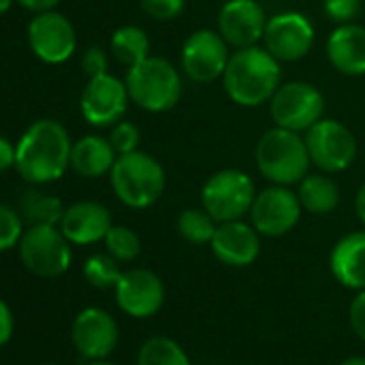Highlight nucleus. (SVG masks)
Masks as SVG:
<instances>
[{
  "label": "nucleus",
  "mask_w": 365,
  "mask_h": 365,
  "mask_svg": "<svg viewBox=\"0 0 365 365\" xmlns=\"http://www.w3.org/2000/svg\"><path fill=\"white\" fill-rule=\"evenodd\" d=\"M71 138L54 118L35 120L16 144V172L29 185H50L71 168Z\"/></svg>",
  "instance_id": "1"
},
{
  "label": "nucleus",
  "mask_w": 365,
  "mask_h": 365,
  "mask_svg": "<svg viewBox=\"0 0 365 365\" xmlns=\"http://www.w3.org/2000/svg\"><path fill=\"white\" fill-rule=\"evenodd\" d=\"M222 80L230 101L243 108H256L271 101L279 88L282 67L267 48H241L230 54Z\"/></svg>",
  "instance_id": "2"
},
{
  "label": "nucleus",
  "mask_w": 365,
  "mask_h": 365,
  "mask_svg": "<svg viewBox=\"0 0 365 365\" xmlns=\"http://www.w3.org/2000/svg\"><path fill=\"white\" fill-rule=\"evenodd\" d=\"M256 165L273 185H299L312 165L305 138H301L299 131L275 125L258 140Z\"/></svg>",
  "instance_id": "3"
},
{
  "label": "nucleus",
  "mask_w": 365,
  "mask_h": 365,
  "mask_svg": "<svg viewBox=\"0 0 365 365\" xmlns=\"http://www.w3.org/2000/svg\"><path fill=\"white\" fill-rule=\"evenodd\" d=\"M108 176L114 196L125 207L135 211L153 207L165 190L163 165L140 148L127 155H118Z\"/></svg>",
  "instance_id": "4"
},
{
  "label": "nucleus",
  "mask_w": 365,
  "mask_h": 365,
  "mask_svg": "<svg viewBox=\"0 0 365 365\" xmlns=\"http://www.w3.org/2000/svg\"><path fill=\"white\" fill-rule=\"evenodd\" d=\"M125 84L131 101L150 114L170 112L182 95V80L178 69L161 56H148L142 63L129 67Z\"/></svg>",
  "instance_id": "5"
},
{
  "label": "nucleus",
  "mask_w": 365,
  "mask_h": 365,
  "mask_svg": "<svg viewBox=\"0 0 365 365\" xmlns=\"http://www.w3.org/2000/svg\"><path fill=\"white\" fill-rule=\"evenodd\" d=\"M256 185L250 174L237 168H226L215 172L202 187L200 202L202 209L217 222L243 220L256 198Z\"/></svg>",
  "instance_id": "6"
},
{
  "label": "nucleus",
  "mask_w": 365,
  "mask_h": 365,
  "mask_svg": "<svg viewBox=\"0 0 365 365\" xmlns=\"http://www.w3.org/2000/svg\"><path fill=\"white\" fill-rule=\"evenodd\" d=\"M18 252L24 269L46 279L65 275L73 260L71 243L58 226H29Z\"/></svg>",
  "instance_id": "7"
},
{
  "label": "nucleus",
  "mask_w": 365,
  "mask_h": 365,
  "mask_svg": "<svg viewBox=\"0 0 365 365\" xmlns=\"http://www.w3.org/2000/svg\"><path fill=\"white\" fill-rule=\"evenodd\" d=\"M271 118L277 127L292 131H307L324 114L322 93L303 80L279 84L275 95L269 101Z\"/></svg>",
  "instance_id": "8"
},
{
  "label": "nucleus",
  "mask_w": 365,
  "mask_h": 365,
  "mask_svg": "<svg viewBox=\"0 0 365 365\" xmlns=\"http://www.w3.org/2000/svg\"><path fill=\"white\" fill-rule=\"evenodd\" d=\"M305 144L312 163L327 174L348 170L356 157V140L352 131L335 118L322 116L312 125L305 133Z\"/></svg>",
  "instance_id": "9"
},
{
  "label": "nucleus",
  "mask_w": 365,
  "mask_h": 365,
  "mask_svg": "<svg viewBox=\"0 0 365 365\" xmlns=\"http://www.w3.org/2000/svg\"><path fill=\"white\" fill-rule=\"evenodd\" d=\"M26 39L31 52L46 65H63L78 50L76 26L56 9L35 14V18L29 22Z\"/></svg>",
  "instance_id": "10"
},
{
  "label": "nucleus",
  "mask_w": 365,
  "mask_h": 365,
  "mask_svg": "<svg viewBox=\"0 0 365 365\" xmlns=\"http://www.w3.org/2000/svg\"><path fill=\"white\" fill-rule=\"evenodd\" d=\"M303 213L297 192L286 185H271L256 194L250 209L252 226L262 237H284L299 224Z\"/></svg>",
  "instance_id": "11"
},
{
  "label": "nucleus",
  "mask_w": 365,
  "mask_h": 365,
  "mask_svg": "<svg viewBox=\"0 0 365 365\" xmlns=\"http://www.w3.org/2000/svg\"><path fill=\"white\" fill-rule=\"evenodd\" d=\"M230 61V46L217 31L192 33L180 50V67L185 76L198 84H209L224 76Z\"/></svg>",
  "instance_id": "12"
},
{
  "label": "nucleus",
  "mask_w": 365,
  "mask_h": 365,
  "mask_svg": "<svg viewBox=\"0 0 365 365\" xmlns=\"http://www.w3.org/2000/svg\"><path fill=\"white\" fill-rule=\"evenodd\" d=\"M129 91L125 80H118L112 73L88 78L80 95V112L84 120L93 127H112L123 120L129 108Z\"/></svg>",
  "instance_id": "13"
},
{
  "label": "nucleus",
  "mask_w": 365,
  "mask_h": 365,
  "mask_svg": "<svg viewBox=\"0 0 365 365\" xmlns=\"http://www.w3.org/2000/svg\"><path fill=\"white\" fill-rule=\"evenodd\" d=\"M314 37V26L303 14L284 11L269 18L262 41L279 63H297L309 54Z\"/></svg>",
  "instance_id": "14"
},
{
  "label": "nucleus",
  "mask_w": 365,
  "mask_h": 365,
  "mask_svg": "<svg viewBox=\"0 0 365 365\" xmlns=\"http://www.w3.org/2000/svg\"><path fill=\"white\" fill-rule=\"evenodd\" d=\"M116 305L131 318L155 316L165 301V286L157 273L150 269H129L123 271L118 284L114 286Z\"/></svg>",
  "instance_id": "15"
},
{
  "label": "nucleus",
  "mask_w": 365,
  "mask_h": 365,
  "mask_svg": "<svg viewBox=\"0 0 365 365\" xmlns=\"http://www.w3.org/2000/svg\"><path fill=\"white\" fill-rule=\"evenodd\" d=\"M71 341L76 350L88 361L108 359L118 346V324L106 309L86 307L73 320Z\"/></svg>",
  "instance_id": "16"
},
{
  "label": "nucleus",
  "mask_w": 365,
  "mask_h": 365,
  "mask_svg": "<svg viewBox=\"0 0 365 365\" xmlns=\"http://www.w3.org/2000/svg\"><path fill=\"white\" fill-rule=\"evenodd\" d=\"M267 22L258 0H226L217 16V33L230 48H252L264 37Z\"/></svg>",
  "instance_id": "17"
},
{
  "label": "nucleus",
  "mask_w": 365,
  "mask_h": 365,
  "mask_svg": "<svg viewBox=\"0 0 365 365\" xmlns=\"http://www.w3.org/2000/svg\"><path fill=\"white\" fill-rule=\"evenodd\" d=\"M260 232L252 226V222L243 220H232L217 224V230L211 239V252L213 256L235 269L250 267L258 260L260 256Z\"/></svg>",
  "instance_id": "18"
},
{
  "label": "nucleus",
  "mask_w": 365,
  "mask_h": 365,
  "mask_svg": "<svg viewBox=\"0 0 365 365\" xmlns=\"http://www.w3.org/2000/svg\"><path fill=\"white\" fill-rule=\"evenodd\" d=\"M110 211L93 200L73 202L65 209L61 230L69 239L71 245H95L106 239L108 230L112 228Z\"/></svg>",
  "instance_id": "19"
},
{
  "label": "nucleus",
  "mask_w": 365,
  "mask_h": 365,
  "mask_svg": "<svg viewBox=\"0 0 365 365\" xmlns=\"http://www.w3.org/2000/svg\"><path fill=\"white\" fill-rule=\"evenodd\" d=\"M327 58L344 76H365V26L354 22L337 24L327 39Z\"/></svg>",
  "instance_id": "20"
},
{
  "label": "nucleus",
  "mask_w": 365,
  "mask_h": 365,
  "mask_svg": "<svg viewBox=\"0 0 365 365\" xmlns=\"http://www.w3.org/2000/svg\"><path fill=\"white\" fill-rule=\"evenodd\" d=\"M329 269L348 290H365V230L344 235L331 250Z\"/></svg>",
  "instance_id": "21"
},
{
  "label": "nucleus",
  "mask_w": 365,
  "mask_h": 365,
  "mask_svg": "<svg viewBox=\"0 0 365 365\" xmlns=\"http://www.w3.org/2000/svg\"><path fill=\"white\" fill-rule=\"evenodd\" d=\"M116 157L108 138L88 133L71 146V170L84 178H101L112 172Z\"/></svg>",
  "instance_id": "22"
},
{
  "label": "nucleus",
  "mask_w": 365,
  "mask_h": 365,
  "mask_svg": "<svg viewBox=\"0 0 365 365\" xmlns=\"http://www.w3.org/2000/svg\"><path fill=\"white\" fill-rule=\"evenodd\" d=\"M297 196L301 200L303 211L312 215H329L339 205V187L331 176H327V172L320 174L309 172L299 182Z\"/></svg>",
  "instance_id": "23"
},
{
  "label": "nucleus",
  "mask_w": 365,
  "mask_h": 365,
  "mask_svg": "<svg viewBox=\"0 0 365 365\" xmlns=\"http://www.w3.org/2000/svg\"><path fill=\"white\" fill-rule=\"evenodd\" d=\"M65 209L61 198L41 192L39 185H29L18 202V211L29 226H61Z\"/></svg>",
  "instance_id": "24"
},
{
  "label": "nucleus",
  "mask_w": 365,
  "mask_h": 365,
  "mask_svg": "<svg viewBox=\"0 0 365 365\" xmlns=\"http://www.w3.org/2000/svg\"><path fill=\"white\" fill-rule=\"evenodd\" d=\"M110 52L123 67L129 69L150 56L148 35L144 33V29L133 26V24L120 26L110 37Z\"/></svg>",
  "instance_id": "25"
},
{
  "label": "nucleus",
  "mask_w": 365,
  "mask_h": 365,
  "mask_svg": "<svg viewBox=\"0 0 365 365\" xmlns=\"http://www.w3.org/2000/svg\"><path fill=\"white\" fill-rule=\"evenodd\" d=\"M138 365H192V361L182 346L172 337L153 335L140 346Z\"/></svg>",
  "instance_id": "26"
},
{
  "label": "nucleus",
  "mask_w": 365,
  "mask_h": 365,
  "mask_svg": "<svg viewBox=\"0 0 365 365\" xmlns=\"http://www.w3.org/2000/svg\"><path fill=\"white\" fill-rule=\"evenodd\" d=\"M176 230L192 245H209L217 230V222L205 209H182L176 217Z\"/></svg>",
  "instance_id": "27"
},
{
  "label": "nucleus",
  "mask_w": 365,
  "mask_h": 365,
  "mask_svg": "<svg viewBox=\"0 0 365 365\" xmlns=\"http://www.w3.org/2000/svg\"><path fill=\"white\" fill-rule=\"evenodd\" d=\"M84 279L99 290H108L114 288L123 275L120 271V262L116 258H112L108 252L106 254H93L86 262H84Z\"/></svg>",
  "instance_id": "28"
},
{
  "label": "nucleus",
  "mask_w": 365,
  "mask_h": 365,
  "mask_svg": "<svg viewBox=\"0 0 365 365\" xmlns=\"http://www.w3.org/2000/svg\"><path fill=\"white\" fill-rule=\"evenodd\" d=\"M103 243H106V252L112 258H116L118 262H131L142 252L140 237L131 228H127V226H112L108 230Z\"/></svg>",
  "instance_id": "29"
},
{
  "label": "nucleus",
  "mask_w": 365,
  "mask_h": 365,
  "mask_svg": "<svg viewBox=\"0 0 365 365\" xmlns=\"http://www.w3.org/2000/svg\"><path fill=\"white\" fill-rule=\"evenodd\" d=\"M24 226L26 224L20 211L11 209L9 205H0V254L20 245V239L26 230Z\"/></svg>",
  "instance_id": "30"
},
{
  "label": "nucleus",
  "mask_w": 365,
  "mask_h": 365,
  "mask_svg": "<svg viewBox=\"0 0 365 365\" xmlns=\"http://www.w3.org/2000/svg\"><path fill=\"white\" fill-rule=\"evenodd\" d=\"M108 140L114 146L116 155H127L140 148V129L129 120H118L110 127Z\"/></svg>",
  "instance_id": "31"
},
{
  "label": "nucleus",
  "mask_w": 365,
  "mask_h": 365,
  "mask_svg": "<svg viewBox=\"0 0 365 365\" xmlns=\"http://www.w3.org/2000/svg\"><path fill=\"white\" fill-rule=\"evenodd\" d=\"M140 7L153 20L170 22L182 14V9H185V0H140Z\"/></svg>",
  "instance_id": "32"
},
{
  "label": "nucleus",
  "mask_w": 365,
  "mask_h": 365,
  "mask_svg": "<svg viewBox=\"0 0 365 365\" xmlns=\"http://www.w3.org/2000/svg\"><path fill=\"white\" fill-rule=\"evenodd\" d=\"M324 14L335 24H350L361 14V0H324Z\"/></svg>",
  "instance_id": "33"
},
{
  "label": "nucleus",
  "mask_w": 365,
  "mask_h": 365,
  "mask_svg": "<svg viewBox=\"0 0 365 365\" xmlns=\"http://www.w3.org/2000/svg\"><path fill=\"white\" fill-rule=\"evenodd\" d=\"M108 65H110V61H108V54L103 48L93 46L82 54V69L88 78H97V76L108 73Z\"/></svg>",
  "instance_id": "34"
},
{
  "label": "nucleus",
  "mask_w": 365,
  "mask_h": 365,
  "mask_svg": "<svg viewBox=\"0 0 365 365\" xmlns=\"http://www.w3.org/2000/svg\"><path fill=\"white\" fill-rule=\"evenodd\" d=\"M348 320L356 337L365 341V290H359L348 307Z\"/></svg>",
  "instance_id": "35"
},
{
  "label": "nucleus",
  "mask_w": 365,
  "mask_h": 365,
  "mask_svg": "<svg viewBox=\"0 0 365 365\" xmlns=\"http://www.w3.org/2000/svg\"><path fill=\"white\" fill-rule=\"evenodd\" d=\"M14 329H16L14 312L3 299H0V348L9 344V339L14 337Z\"/></svg>",
  "instance_id": "36"
},
{
  "label": "nucleus",
  "mask_w": 365,
  "mask_h": 365,
  "mask_svg": "<svg viewBox=\"0 0 365 365\" xmlns=\"http://www.w3.org/2000/svg\"><path fill=\"white\" fill-rule=\"evenodd\" d=\"M16 168V144H11L9 138L0 135V174Z\"/></svg>",
  "instance_id": "37"
},
{
  "label": "nucleus",
  "mask_w": 365,
  "mask_h": 365,
  "mask_svg": "<svg viewBox=\"0 0 365 365\" xmlns=\"http://www.w3.org/2000/svg\"><path fill=\"white\" fill-rule=\"evenodd\" d=\"M16 3H18L22 9L31 11V14H43V11L56 9V7L63 3V0H16Z\"/></svg>",
  "instance_id": "38"
},
{
  "label": "nucleus",
  "mask_w": 365,
  "mask_h": 365,
  "mask_svg": "<svg viewBox=\"0 0 365 365\" xmlns=\"http://www.w3.org/2000/svg\"><path fill=\"white\" fill-rule=\"evenodd\" d=\"M354 211H356L359 222L365 226V182L359 187V192H356V196H354Z\"/></svg>",
  "instance_id": "39"
},
{
  "label": "nucleus",
  "mask_w": 365,
  "mask_h": 365,
  "mask_svg": "<svg viewBox=\"0 0 365 365\" xmlns=\"http://www.w3.org/2000/svg\"><path fill=\"white\" fill-rule=\"evenodd\" d=\"M339 365H365V356H348Z\"/></svg>",
  "instance_id": "40"
},
{
  "label": "nucleus",
  "mask_w": 365,
  "mask_h": 365,
  "mask_svg": "<svg viewBox=\"0 0 365 365\" xmlns=\"http://www.w3.org/2000/svg\"><path fill=\"white\" fill-rule=\"evenodd\" d=\"M14 5H16V0H0V16H5Z\"/></svg>",
  "instance_id": "41"
},
{
  "label": "nucleus",
  "mask_w": 365,
  "mask_h": 365,
  "mask_svg": "<svg viewBox=\"0 0 365 365\" xmlns=\"http://www.w3.org/2000/svg\"><path fill=\"white\" fill-rule=\"evenodd\" d=\"M91 365H116V363H110L108 359H101V361H91Z\"/></svg>",
  "instance_id": "42"
},
{
  "label": "nucleus",
  "mask_w": 365,
  "mask_h": 365,
  "mask_svg": "<svg viewBox=\"0 0 365 365\" xmlns=\"http://www.w3.org/2000/svg\"><path fill=\"white\" fill-rule=\"evenodd\" d=\"M52 365H54V363H52Z\"/></svg>",
  "instance_id": "43"
}]
</instances>
